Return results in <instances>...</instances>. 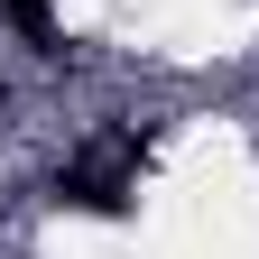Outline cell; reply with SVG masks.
<instances>
[{"label":"cell","mask_w":259,"mask_h":259,"mask_svg":"<svg viewBox=\"0 0 259 259\" xmlns=\"http://www.w3.org/2000/svg\"><path fill=\"white\" fill-rule=\"evenodd\" d=\"M56 204H83V213H130V185H120V167H111V157L102 148H93V167H65L56 176Z\"/></svg>","instance_id":"6da1fadb"},{"label":"cell","mask_w":259,"mask_h":259,"mask_svg":"<svg viewBox=\"0 0 259 259\" xmlns=\"http://www.w3.org/2000/svg\"><path fill=\"white\" fill-rule=\"evenodd\" d=\"M0 19H10L37 56H65V37H56V10H47V0H0Z\"/></svg>","instance_id":"7a4b0ae2"},{"label":"cell","mask_w":259,"mask_h":259,"mask_svg":"<svg viewBox=\"0 0 259 259\" xmlns=\"http://www.w3.org/2000/svg\"><path fill=\"white\" fill-rule=\"evenodd\" d=\"M0 111H10V102H0Z\"/></svg>","instance_id":"3957f363"}]
</instances>
